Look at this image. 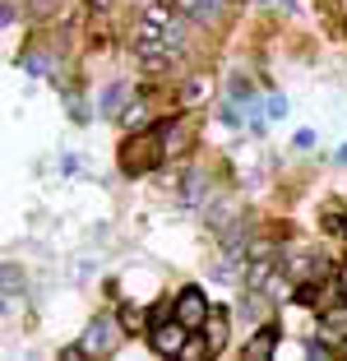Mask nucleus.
I'll list each match as a JSON object with an SVG mask.
<instances>
[{"instance_id":"20e7f679","label":"nucleus","mask_w":347,"mask_h":361,"mask_svg":"<svg viewBox=\"0 0 347 361\" xmlns=\"http://www.w3.org/2000/svg\"><path fill=\"white\" fill-rule=\"evenodd\" d=\"M185 338H190V329L181 324V319H167V324H158V329H148V343H153L158 357H181Z\"/></svg>"},{"instance_id":"dca6fc26","label":"nucleus","mask_w":347,"mask_h":361,"mask_svg":"<svg viewBox=\"0 0 347 361\" xmlns=\"http://www.w3.org/2000/svg\"><path fill=\"white\" fill-rule=\"evenodd\" d=\"M245 315L260 319V315H264V301H260V297H245Z\"/></svg>"},{"instance_id":"a211bd4d","label":"nucleus","mask_w":347,"mask_h":361,"mask_svg":"<svg viewBox=\"0 0 347 361\" xmlns=\"http://www.w3.org/2000/svg\"><path fill=\"white\" fill-rule=\"evenodd\" d=\"M88 5H93L97 14H102V10H111V0H88Z\"/></svg>"},{"instance_id":"f3484780","label":"nucleus","mask_w":347,"mask_h":361,"mask_svg":"<svg viewBox=\"0 0 347 361\" xmlns=\"http://www.w3.org/2000/svg\"><path fill=\"white\" fill-rule=\"evenodd\" d=\"M338 297L347 301V264H338Z\"/></svg>"},{"instance_id":"f257e3e1","label":"nucleus","mask_w":347,"mask_h":361,"mask_svg":"<svg viewBox=\"0 0 347 361\" xmlns=\"http://www.w3.org/2000/svg\"><path fill=\"white\" fill-rule=\"evenodd\" d=\"M176 130V116L158 121L153 130H139V135L126 139V149H121V167L130 171V176H148V171L158 167L162 158H167V149H162V139Z\"/></svg>"},{"instance_id":"9b49d317","label":"nucleus","mask_w":347,"mask_h":361,"mask_svg":"<svg viewBox=\"0 0 347 361\" xmlns=\"http://www.w3.org/2000/svg\"><path fill=\"white\" fill-rule=\"evenodd\" d=\"M121 324H126V334H139V324H148V310H139L135 301H126V306H121Z\"/></svg>"},{"instance_id":"9d476101","label":"nucleus","mask_w":347,"mask_h":361,"mask_svg":"<svg viewBox=\"0 0 347 361\" xmlns=\"http://www.w3.org/2000/svg\"><path fill=\"white\" fill-rule=\"evenodd\" d=\"M171 315H176V301H153V306H148V324H144V329H158V324H167Z\"/></svg>"},{"instance_id":"39448f33","label":"nucleus","mask_w":347,"mask_h":361,"mask_svg":"<svg viewBox=\"0 0 347 361\" xmlns=\"http://www.w3.org/2000/svg\"><path fill=\"white\" fill-rule=\"evenodd\" d=\"M274 348H278V324H274V319H264L260 329H255V343H245V361L274 357Z\"/></svg>"},{"instance_id":"f03ea898","label":"nucleus","mask_w":347,"mask_h":361,"mask_svg":"<svg viewBox=\"0 0 347 361\" xmlns=\"http://www.w3.org/2000/svg\"><path fill=\"white\" fill-rule=\"evenodd\" d=\"M121 334H126V324H116L111 315H102L84 329V343H79V348H84V357H106V352H116Z\"/></svg>"},{"instance_id":"6e6552de","label":"nucleus","mask_w":347,"mask_h":361,"mask_svg":"<svg viewBox=\"0 0 347 361\" xmlns=\"http://www.w3.org/2000/svg\"><path fill=\"white\" fill-rule=\"evenodd\" d=\"M204 357H213L209 334H204V338H185V348H181V361H204Z\"/></svg>"},{"instance_id":"f8f14e48","label":"nucleus","mask_w":347,"mask_h":361,"mask_svg":"<svg viewBox=\"0 0 347 361\" xmlns=\"http://www.w3.org/2000/svg\"><path fill=\"white\" fill-rule=\"evenodd\" d=\"M296 306H319V283H301L296 287Z\"/></svg>"},{"instance_id":"2eb2a0df","label":"nucleus","mask_w":347,"mask_h":361,"mask_svg":"<svg viewBox=\"0 0 347 361\" xmlns=\"http://www.w3.org/2000/svg\"><path fill=\"white\" fill-rule=\"evenodd\" d=\"M204 88H209V84H204V79H195V84H185V93H181V97H185V102H200Z\"/></svg>"},{"instance_id":"4468645a","label":"nucleus","mask_w":347,"mask_h":361,"mask_svg":"<svg viewBox=\"0 0 347 361\" xmlns=\"http://www.w3.org/2000/svg\"><path fill=\"white\" fill-rule=\"evenodd\" d=\"M200 200H204V176L195 171V176H190V185H185V204H200Z\"/></svg>"},{"instance_id":"ddd939ff","label":"nucleus","mask_w":347,"mask_h":361,"mask_svg":"<svg viewBox=\"0 0 347 361\" xmlns=\"http://www.w3.org/2000/svg\"><path fill=\"white\" fill-rule=\"evenodd\" d=\"M56 10H61V0H32V10H28V19H51Z\"/></svg>"},{"instance_id":"0eeeda50","label":"nucleus","mask_w":347,"mask_h":361,"mask_svg":"<svg viewBox=\"0 0 347 361\" xmlns=\"http://www.w3.org/2000/svg\"><path fill=\"white\" fill-rule=\"evenodd\" d=\"M121 126H126L130 135H135V130H148V106H144V102H130L126 116H121Z\"/></svg>"},{"instance_id":"423d86ee","label":"nucleus","mask_w":347,"mask_h":361,"mask_svg":"<svg viewBox=\"0 0 347 361\" xmlns=\"http://www.w3.org/2000/svg\"><path fill=\"white\" fill-rule=\"evenodd\" d=\"M204 334H209V343H213V357H222V352H227V310H222V306L209 310V319H204Z\"/></svg>"},{"instance_id":"1a4fd4ad","label":"nucleus","mask_w":347,"mask_h":361,"mask_svg":"<svg viewBox=\"0 0 347 361\" xmlns=\"http://www.w3.org/2000/svg\"><path fill=\"white\" fill-rule=\"evenodd\" d=\"M324 329H329V338H338V343L347 338V306H334V310H329V315H324Z\"/></svg>"},{"instance_id":"6ab92c4d","label":"nucleus","mask_w":347,"mask_h":361,"mask_svg":"<svg viewBox=\"0 0 347 361\" xmlns=\"http://www.w3.org/2000/svg\"><path fill=\"white\" fill-rule=\"evenodd\" d=\"M343 236H347V223H343Z\"/></svg>"},{"instance_id":"7ed1b4c3","label":"nucleus","mask_w":347,"mask_h":361,"mask_svg":"<svg viewBox=\"0 0 347 361\" xmlns=\"http://www.w3.org/2000/svg\"><path fill=\"white\" fill-rule=\"evenodd\" d=\"M209 301H204L200 287H181V297H176V319L185 324V329H204V319H209Z\"/></svg>"}]
</instances>
